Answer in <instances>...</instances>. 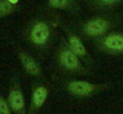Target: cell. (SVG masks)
Wrapping results in <instances>:
<instances>
[{"label":"cell","mask_w":123,"mask_h":114,"mask_svg":"<svg viewBox=\"0 0 123 114\" xmlns=\"http://www.w3.org/2000/svg\"><path fill=\"white\" fill-rule=\"evenodd\" d=\"M8 105L17 114H25V102L23 93L18 89H12L8 95Z\"/></svg>","instance_id":"6da1fadb"},{"label":"cell","mask_w":123,"mask_h":114,"mask_svg":"<svg viewBox=\"0 0 123 114\" xmlns=\"http://www.w3.org/2000/svg\"><path fill=\"white\" fill-rule=\"evenodd\" d=\"M97 88L96 84L85 82V81H73L71 83H68V89L71 93H73L74 95H79V96H85L91 94L94 89Z\"/></svg>","instance_id":"7a4b0ae2"},{"label":"cell","mask_w":123,"mask_h":114,"mask_svg":"<svg viewBox=\"0 0 123 114\" xmlns=\"http://www.w3.org/2000/svg\"><path fill=\"white\" fill-rule=\"evenodd\" d=\"M109 27V23L104 19H93L85 24V32L91 36H97L105 32Z\"/></svg>","instance_id":"3957f363"},{"label":"cell","mask_w":123,"mask_h":114,"mask_svg":"<svg viewBox=\"0 0 123 114\" xmlns=\"http://www.w3.org/2000/svg\"><path fill=\"white\" fill-rule=\"evenodd\" d=\"M49 37V27L47 26L45 23H37L31 32V39L36 43V44H43L47 42V39Z\"/></svg>","instance_id":"277c9868"},{"label":"cell","mask_w":123,"mask_h":114,"mask_svg":"<svg viewBox=\"0 0 123 114\" xmlns=\"http://www.w3.org/2000/svg\"><path fill=\"white\" fill-rule=\"evenodd\" d=\"M60 60H61V63L63 64V67L67 69H77L80 65L78 55H75L72 50L62 51L60 55Z\"/></svg>","instance_id":"5b68a950"},{"label":"cell","mask_w":123,"mask_h":114,"mask_svg":"<svg viewBox=\"0 0 123 114\" xmlns=\"http://www.w3.org/2000/svg\"><path fill=\"white\" fill-rule=\"evenodd\" d=\"M104 44L112 51H123V35L111 33L105 38Z\"/></svg>","instance_id":"8992f818"},{"label":"cell","mask_w":123,"mask_h":114,"mask_svg":"<svg viewBox=\"0 0 123 114\" xmlns=\"http://www.w3.org/2000/svg\"><path fill=\"white\" fill-rule=\"evenodd\" d=\"M20 60H22V63L24 65V68L32 75H38L40 74V68L37 65V63L28 55V54H20Z\"/></svg>","instance_id":"52a82bcc"},{"label":"cell","mask_w":123,"mask_h":114,"mask_svg":"<svg viewBox=\"0 0 123 114\" xmlns=\"http://www.w3.org/2000/svg\"><path fill=\"white\" fill-rule=\"evenodd\" d=\"M47 95H48V92L44 87H38L35 89V92L32 94V105H34L35 109H38L40 107L43 106V103L47 99Z\"/></svg>","instance_id":"ba28073f"},{"label":"cell","mask_w":123,"mask_h":114,"mask_svg":"<svg viewBox=\"0 0 123 114\" xmlns=\"http://www.w3.org/2000/svg\"><path fill=\"white\" fill-rule=\"evenodd\" d=\"M69 45H71L72 51H73L75 55H79V56L86 55V49H85L84 44L81 43V40L78 37L72 36V37L69 38Z\"/></svg>","instance_id":"9c48e42d"},{"label":"cell","mask_w":123,"mask_h":114,"mask_svg":"<svg viewBox=\"0 0 123 114\" xmlns=\"http://www.w3.org/2000/svg\"><path fill=\"white\" fill-rule=\"evenodd\" d=\"M12 11H13L12 4H10L8 1L0 0V17H2V16H6V14L11 13Z\"/></svg>","instance_id":"30bf717a"},{"label":"cell","mask_w":123,"mask_h":114,"mask_svg":"<svg viewBox=\"0 0 123 114\" xmlns=\"http://www.w3.org/2000/svg\"><path fill=\"white\" fill-rule=\"evenodd\" d=\"M0 114H11V107L2 98H0Z\"/></svg>","instance_id":"8fae6325"},{"label":"cell","mask_w":123,"mask_h":114,"mask_svg":"<svg viewBox=\"0 0 123 114\" xmlns=\"http://www.w3.org/2000/svg\"><path fill=\"white\" fill-rule=\"evenodd\" d=\"M49 2L54 7H63L67 4V0H49Z\"/></svg>","instance_id":"7c38bea8"},{"label":"cell","mask_w":123,"mask_h":114,"mask_svg":"<svg viewBox=\"0 0 123 114\" xmlns=\"http://www.w3.org/2000/svg\"><path fill=\"white\" fill-rule=\"evenodd\" d=\"M104 4H108V5H111V4H115V2H117L118 0H102Z\"/></svg>","instance_id":"4fadbf2b"},{"label":"cell","mask_w":123,"mask_h":114,"mask_svg":"<svg viewBox=\"0 0 123 114\" xmlns=\"http://www.w3.org/2000/svg\"><path fill=\"white\" fill-rule=\"evenodd\" d=\"M8 2L13 5V4H17V2H18V0H8Z\"/></svg>","instance_id":"5bb4252c"}]
</instances>
